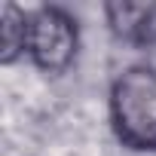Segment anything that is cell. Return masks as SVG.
<instances>
[{"label": "cell", "mask_w": 156, "mask_h": 156, "mask_svg": "<svg viewBox=\"0 0 156 156\" xmlns=\"http://www.w3.org/2000/svg\"><path fill=\"white\" fill-rule=\"evenodd\" d=\"M110 126L122 147L156 153V70L150 64L126 67L110 86Z\"/></svg>", "instance_id": "obj_1"}, {"label": "cell", "mask_w": 156, "mask_h": 156, "mask_svg": "<svg viewBox=\"0 0 156 156\" xmlns=\"http://www.w3.org/2000/svg\"><path fill=\"white\" fill-rule=\"evenodd\" d=\"M80 49L76 19L61 6H37L28 12L25 55L43 73H64Z\"/></svg>", "instance_id": "obj_2"}, {"label": "cell", "mask_w": 156, "mask_h": 156, "mask_svg": "<svg viewBox=\"0 0 156 156\" xmlns=\"http://www.w3.org/2000/svg\"><path fill=\"white\" fill-rule=\"evenodd\" d=\"M107 28L113 37L132 46H153L156 43V3H107L104 6Z\"/></svg>", "instance_id": "obj_3"}, {"label": "cell", "mask_w": 156, "mask_h": 156, "mask_svg": "<svg viewBox=\"0 0 156 156\" xmlns=\"http://www.w3.org/2000/svg\"><path fill=\"white\" fill-rule=\"evenodd\" d=\"M25 34H28V12L19 6H3V49H0V61L12 64L16 58L25 55Z\"/></svg>", "instance_id": "obj_4"}]
</instances>
